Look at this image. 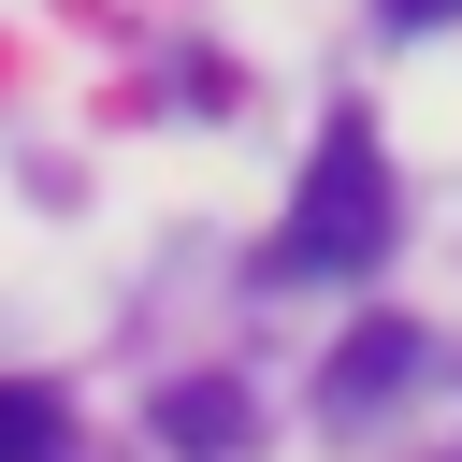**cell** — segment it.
<instances>
[{"label": "cell", "instance_id": "3957f363", "mask_svg": "<svg viewBox=\"0 0 462 462\" xmlns=\"http://www.w3.org/2000/svg\"><path fill=\"white\" fill-rule=\"evenodd\" d=\"M245 433H260V404H245L231 375H173V390H159V448H188V462H245Z\"/></svg>", "mask_w": 462, "mask_h": 462}, {"label": "cell", "instance_id": "5b68a950", "mask_svg": "<svg viewBox=\"0 0 462 462\" xmlns=\"http://www.w3.org/2000/svg\"><path fill=\"white\" fill-rule=\"evenodd\" d=\"M375 14H390V29H448L462 0H375Z\"/></svg>", "mask_w": 462, "mask_h": 462}, {"label": "cell", "instance_id": "7a4b0ae2", "mask_svg": "<svg viewBox=\"0 0 462 462\" xmlns=\"http://www.w3.org/2000/svg\"><path fill=\"white\" fill-rule=\"evenodd\" d=\"M404 375H419V332H404V318H361V332L332 346V375H318V404H332V433H346V419H375V404H390Z\"/></svg>", "mask_w": 462, "mask_h": 462}, {"label": "cell", "instance_id": "6da1fadb", "mask_svg": "<svg viewBox=\"0 0 462 462\" xmlns=\"http://www.w3.org/2000/svg\"><path fill=\"white\" fill-rule=\"evenodd\" d=\"M361 260H390V159H375V130L346 116V130L303 159V202H289V231H274V274H361Z\"/></svg>", "mask_w": 462, "mask_h": 462}, {"label": "cell", "instance_id": "277c9868", "mask_svg": "<svg viewBox=\"0 0 462 462\" xmlns=\"http://www.w3.org/2000/svg\"><path fill=\"white\" fill-rule=\"evenodd\" d=\"M0 462H72V404L43 375H0Z\"/></svg>", "mask_w": 462, "mask_h": 462}]
</instances>
